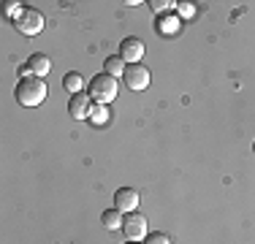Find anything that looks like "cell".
I'll use <instances>...</instances> for the list:
<instances>
[{"mask_svg": "<svg viewBox=\"0 0 255 244\" xmlns=\"http://www.w3.org/2000/svg\"><path fill=\"white\" fill-rule=\"evenodd\" d=\"M46 84H44V79H38V76H30V79H19L16 82V87H14V95H16V101L22 103V106H38V103H44L46 101Z\"/></svg>", "mask_w": 255, "mask_h": 244, "instance_id": "obj_1", "label": "cell"}, {"mask_svg": "<svg viewBox=\"0 0 255 244\" xmlns=\"http://www.w3.org/2000/svg\"><path fill=\"white\" fill-rule=\"evenodd\" d=\"M117 79L114 76H109V73H95L93 79H90V87H87V93L90 98H93L95 103H112L114 98H117Z\"/></svg>", "mask_w": 255, "mask_h": 244, "instance_id": "obj_2", "label": "cell"}, {"mask_svg": "<svg viewBox=\"0 0 255 244\" xmlns=\"http://www.w3.org/2000/svg\"><path fill=\"white\" fill-rule=\"evenodd\" d=\"M14 27L25 35H38L44 30V14L35 8H22L19 16H14Z\"/></svg>", "mask_w": 255, "mask_h": 244, "instance_id": "obj_3", "label": "cell"}, {"mask_svg": "<svg viewBox=\"0 0 255 244\" xmlns=\"http://www.w3.org/2000/svg\"><path fill=\"white\" fill-rule=\"evenodd\" d=\"M123 234L128 242H144L149 234V223L144 215H138V212H130V215H125V223H123Z\"/></svg>", "mask_w": 255, "mask_h": 244, "instance_id": "obj_4", "label": "cell"}, {"mask_svg": "<svg viewBox=\"0 0 255 244\" xmlns=\"http://www.w3.org/2000/svg\"><path fill=\"white\" fill-rule=\"evenodd\" d=\"M123 82L128 90H133V93H141V90L149 87V71L147 65L136 63V65H128L125 73H123Z\"/></svg>", "mask_w": 255, "mask_h": 244, "instance_id": "obj_5", "label": "cell"}, {"mask_svg": "<svg viewBox=\"0 0 255 244\" xmlns=\"http://www.w3.org/2000/svg\"><path fill=\"white\" fill-rule=\"evenodd\" d=\"M144 52H147V46H144V41L136 38V35H128V38H123V44H120V57H123L128 65L141 63Z\"/></svg>", "mask_w": 255, "mask_h": 244, "instance_id": "obj_6", "label": "cell"}, {"mask_svg": "<svg viewBox=\"0 0 255 244\" xmlns=\"http://www.w3.org/2000/svg\"><path fill=\"white\" fill-rule=\"evenodd\" d=\"M93 106H95V101L90 98V93H76V95H71V101H68V114L74 120H90Z\"/></svg>", "mask_w": 255, "mask_h": 244, "instance_id": "obj_7", "label": "cell"}, {"mask_svg": "<svg viewBox=\"0 0 255 244\" xmlns=\"http://www.w3.org/2000/svg\"><path fill=\"white\" fill-rule=\"evenodd\" d=\"M136 206H138V190H133V187H120V190L114 193V209H120L123 215L136 212Z\"/></svg>", "mask_w": 255, "mask_h": 244, "instance_id": "obj_8", "label": "cell"}, {"mask_svg": "<svg viewBox=\"0 0 255 244\" xmlns=\"http://www.w3.org/2000/svg\"><path fill=\"white\" fill-rule=\"evenodd\" d=\"M27 65H30V71H33V76H38V79H44L46 73L52 71V60L46 57V54H41V52L30 54V57H27Z\"/></svg>", "mask_w": 255, "mask_h": 244, "instance_id": "obj_9", "label": "cell"}, {"mask_svg": "<svg viewBox=\"0 0 255 244\" xmlns=\"http://www.w3.org/2000/svg\"><path fill=\"white\" fill-rule=\"evenodd\" d=\"M157 33L160 35H177L179 33V19L174 14H157Z\"/></svg>", "mask_w": 255, "mask_h": 244, "instance_id": "obj_10", "label": "cell"}, {"mask_svg": "<svg viewBox=\"0 0 255 244\" xmlns=\"http://www.w3.org/2000/svg\"><path fill=\"white\" fill-rule=\"evenodd\" d=\"M125 68H128V63L123 57H120V54H112V57H106L103 60V73H109V76H123L125 73Z\"/></svg>", "mask_w": 255, "mask_h": 244, "instance_id": "obj_11", "label": "cell"}, {"mask_svg": "<svg viewBox=\"0 0 255 244\" xmlns=\"http://www.w3.org/2000/svg\"><path fill=\"white\" fill-rule=\"evenodd\" d=\"M63 87H65V93H71V95L84 93V79H82V73H79V71H68V73L63 76Z\"/></svg>", "mask_w": 255, "mask_h": 244, "instance_id": "obj_12", "label": "cell"}, {"mask_svg": "<svg viewBox=\"0 0 255 244\" xmlns=\"http://www.w3.org/2000/svg\"><path fill=\"white\" fill-rule=\"evenodd\" d=\"M101 223H103V228H109V231H123L125 217H123V212H120V209H106L101 215Z\"/></svg>", "mask_w": 255, "mask_h": 244, "instance_id": "obj_13", "label": "cell"}, {"mask_svg": "<svg viewBox=\"0 0 255 244\" xmlns=\"http://www.w3.org/2000/svg\"><path fill=\"white\" fill-rule=\"evenodd\" d=\"M109 120H112L109 106H106V103H95L93 112H90V122H93V125H106Z\"/></svg>", "mask_w": 255, "mask_h": 244, "instance_id": "obj_14", "label": "cell"}, {"mask_svg": "<svg viewBox=\"0 0 255 244\" xmlns=\"http://www.w3.org/2000/svg\"><path fill=\"white\" fill-rule=\"evenodd\" d=\"M147 5H149L152 11H157V14H168V11H171L177 3H174V0H149Z\"/></svg>", "mask_w": 255, "mask_h": 244, "instance_id": "obj_15", "label": "cell"}, {"mask_svg": "<svg viewBox=\"0 0 255 244\" xmlns=\"http://www.w3.org/2000/svg\"><path fill=\"white\" fill-rule=\"evenodd\" d=\"M144 244H171V239H168V234H163V231H149Z\"/></svg>", "mask_w": 255, "mask_h": 244, "instance_id": "obj_16", "label": "cell"}, {"mask_svg": "<svg viewBox=\"0 0 255 244\" xmlns=\"http://www.w3.org/2000/svg\"><path fill=\"white\" fill-rule=\"evenodd\" d=\"M3 11L14 19V16H19V11H22V3H14V0H8V3H3Z\"/></svg>", "mask_w": 255, "mask_h": 244, "instance_id": "obj_17", "label": "cell"}, {"mask_svg": "<svg viewBox=\"0 0 255 244\" xmlns=\"http://www.w3.org/2000/svg\"><path fill=\"white\" fill-rule=\"evenodd\" d=\"M177 5H179L182 16H193V14H196V5H193V3H177Z\"/></svg>", "mask_w": 255, "mask_h": 244, "instance_id": "obj_18", "label": "cell"}, {"mask_svg": "<svg viewBox=\"0 0 255 244\" xmlns=\"http://www.w3.org/2000/svg\"><path fill=\"white\" fill-rule=\"evenodd\" d=\"M16 76H19V79H30V76H33L30 65H27V63H25V65H19V68H16Z\"/></svg>", "mask_w": 255, "mask_h": 244, "instance_id": "obj_19", "label": "cell"}, {"mask_svg": "<svg viewBox=\"0 0 255 244\" xmlns=\"http://www.w3.org/2000/svg\"><path fill=\"white\" fill-rule=\"evenodd\" d=\"M128 244H138V242H128Z\"/></svg>", "mask_w": 255, "mask_h": 244, "instance_id": "obj_20", "label": "cell"}, {"mask_svg": "<svg viewBox=\"0 0 255 244\" xmlns=\"http://www.w3.org/2000/svg\"><path fill=\"white\" fill-rule=\"evenodd\" d=\"M253 152H255V141H253Z\"/></svg>", "mask_w": 255, "mask_h": 244, "instance_id": "obj_21", "label": "cell"}]
</instances>
